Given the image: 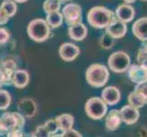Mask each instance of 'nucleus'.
Listing matches in <instances>:
<instances>
[{
	"label": "nucleus",
	"instance_id": "obj_1",
	"mask_svg": "<svg viewBox=\"0 0 147 137\" xmlns=\"http://www.w3.org/2000/svg\"><path fill=\"white\" fill-rule=\"evenodd\" d=\"M115 18V14L109 8L102 6L92 7L87 14L88 23L97 29L105 28Z\"/></svg>",
	"mask_w": 147,
	"mask_h": 137
},
{
	"label": "nucleus",
	"instance_id": "obj_2",
	"mask_svg": "<svg viewBox=\"0 0 147 137\" xmlns=\"http://www.w3.org/2000/svg\"><path fill=\"white\" fill-rule=\"evenodd\" d=\"M86 82L93 88H102L110 79L109 68L100 63L92 64L85 72Z\"/></svg>",
	"mask_w": 147,
	"mask_h": 137
},
{
	"label": "nucleus",
	"instance_id": "obj_3",
	"mask_svg": "<svg viewBox=\"0 0 147 137\" xmlns=\"http://www.w3.org/2000/svg\"><path fill=\"white\" fill-rule=\"evenodd\" d=\"M27 33L29 38L35 42L42 43L50 37L51 28L43 18H35L31 20L27 27Z\"/></svg>",
	"mask_w": 147,
	"mask_h": 137
},
{
	"label": "nucleus",
	"instance_id": "obj_4",
	"mask_svg": "<svg viewBox=\"0 0 147 137\" xmlns=\"http://www.w3.org/2000/svg\"><path fill=\"white\" fill-rule=\"evenodd\" d=\"M26 124V118L18 113L5 111L0 115V134H7L14 129L23 130Z\"/></svg>",
	"mask_w": 147,
	"mask_h": 137
},
{
	"label": "nucleus",
	"instance_id": "obj_5",
	"mask_svg": "<svg viewBox=\"0 0 147 137\" xmlns=\"http://www.w3.org/2000/svg\"><path fill=\"white\" fill-rule=\"evenodd\" d=\"M84 110L90 119L99 121L104 118L108 113V105L100 97H92L85 103Z\"/></svg>",
	"mask_w": 147,
	"mask_h": 137
},
{
	"label": "nucleus",
	"instance_id": "obj_6",
	"mask_svg": "<svg viewBox=\"0 0 147 137\" xmlns=\"http://www.w3.org/2000/svg\"><path fill=\"white\" fill-rule=\"evenodd\" d=\"M131 65L130 56L124 52L119 50L110 55L108 58V67L115 73H123L127 70Z\"/></svg>",
	"mask_w": 147,
	"mask_h": 137
},
{
	"label": "nucleus",
	"instance_id": "obj_7",
	"mask_svg": "<svg viewBox=\"0 0 147 137\" xmlns=\"http://www.w3.org/2000/svg\"><path fill=\"white\" fill-rule=\"evenodd\" d=\"M63 19L68 26L82 21V8L79 4L67 3L61 10Z\"/></svg>",
	"mask_w": 147,
	"mask_h": 137
},
{
	"label": "nucleus",
	"instance_id": "obj_8",
	"mask_svg": "<svg viewBox=\"0 0 147 137\" xmlns=\"http://www.w3.org/2000/svg\"><path fill=\"white\" fill-rule=\"evenodd\" d=\"M17 69V61L11 57H6L0 61V70L2 72V86L12 85V77Z\"/></svg>",
	"mask_w": 147,
	"mask_h": 137
},
{
	"label": "nucleus",
	"instance_id": "obj_9",
	"mask_svg": "<svg viewBox=\"0 0 147 137\" xmlns=\"http://www.w3.org/2000/svg\"><path fill=\"white\" fill-rule=\"evenodd\" d=\"M80 54V49L77 45L71 42H65L60 45L59 55L60 59L66 62H71L77 59Z\"/></svg>",
	"mask_w": 147,
	"mask_h": 137
},
{
	"label": "nucleus",
	"instance_id": "obj_10",
	"mask_svg": "<svg viewBox=\"0 0 147 137\" xmlns=\"http://www.w3.org/2000/svg\"><path fill=\"white\" fill-rule=\"evenodd\" d=\"M18 111L26 119H32L38 111L37 103L30 98H23L18 103Z\"/></svg>",
	"mask_w": 147,
	"mask_h": 137
},
{
	"label": "nucleus",
	"instance_id": "obj_11",
	"mask_svg": "<svg viewBox=\"0 0 147 137\" xmlns=\"http://www.w3.org/2000/svg\"><path fill=\"white\" fill-rule=\"evenodd\" d=\"M105 32L114 39L121 38L127 33V25L121 20L115 18L105 28Z\"/></svg>",
	"mask_w": 147,
	"mask_h": 137
},
{
	"label": "nucleus",
	"instance_id": "obj_12",
	"mask_svg": "<svg viewBox=\"0 0 147 137\" xmlns=\"http://www.w3.org/2000/svg\"><path fill=\"white\" fill-rule=\"evenodd\" d=\"M128 70L129 79L135 84L144 82L147 80V67L142 64L130 65Z\"/></svg>",
	"mask_w": 147,
	"mask_h": 137
},
{
	"label": "nucleus",
	"instance_id": "obj_13",
	"mask_svg": "<svg viewBox=\"0 0 147 137\" xmlns=\"http://www.w3.org/2000/svg\"><path fill=\"white\" fill-rule=\"evenodd\" d=\"M121 121L127 125L134 124L138 121L140 118V111L139 109L134 107L130 104L124 105L123 108L120 110Z\"/></svg>",
	"mask_w": 147,
	"mask_h": 137
},
{
	"label": "nucleus",
	"instance_id": "obj_14",
	"mask_svg": "<svg viewBox=\"0 0 147 137\" xmlns=\"http://www.w3.org/2000/svg\"><path fill=\"white\" fill-rule=\"evenodd\" d=\"M115 17L117 19L121 20L124 23L131 22L135 17V9L128 3L121 4L115 10Z\"/></svg>",
	"mask_w": 147,
	"mask_h": 137
},
{
	"label": "nucleus",
	"instance_id": "obj_15",
	"mask_svg": "<svg viewBox=\"0 0 147 137\" xmlns=\"http://www.w3.org/2000/svg\"><path fill=\"white\" fill-rule=\"evenodd\" d=\"M101 99L108 106L117 104L121 100V91L115 86H108L101 91Z\"/></svg>",
	"mask_w": 147,
	"mask_h": 137
},
{
	"label": "nucleus",
	"instance_id": "obj_16",
	"mask_svg": "<svg viewBox=\"0 0 147 137\" xmlns=\"http://www.w3.org/2000/svg\"><path fill=\"white\" fill-rule=\"evenodd\" d=\"M68 35L74 41H82L88 36V28L82 22L69 26Z\"/></svg>",
	"mask_w": 147,
	"mask_h": 137
},
{
	"label": "nucleus",
	"instance_id": "obj_17",
	"mask_svg": "<svg viewBox=\"0 0 147 137\" xmlns=\"http://www.w3.org/2000/svg\"><path fill=\"white\" fill-rule=\"evenodd\" d=\"M105 116H106L105 127L110 132L116 131L120 127L121 124L123 123L120 110H117V109L111 110L109 113H106Z\"/></svg>",
	"mask_w": 147,
	"mask_h": 137
},
{
	"label": "nucleus",
	"instance_id": "obj_18",
	"mask_svg": "<svg viewBox=\"0 0 147 137\" xmlns=\"http://www.w3.org/2000/svg\"><path fill=\"white\" fill-rule=\"evenodd\" d=\"M30 76L27 70L17 69L12 77V85L17 89H24L29 84Z\"/></svg>",
	"mask_w": 147,
	"mask_h": 137
},
{
	"label": "nucleus",
	"instance_id": "obj_19",
	"mask_svg": "<svg viewBox=\"0 0 147 137\" xmlns=\"http://www.w3.org/2000/svg\"><path fill=\"white\" fill-rule=\"evenodd\" d=\"M133 33L141 41L147 40V17L141 18L134 23Z\"/></svg>",
	"mask_w": 147,
	"mask_h": 137
},
{
	"label": "nucleus",
	"instance_id": "obj_20",
	"mask_svg": "<svg viewBox=\"0 0 147 137\" xmlns=\"http://www.w3.org/2000/svg\"><path fill=\"white\" fill-rule=\"evenodd\" d=\"M55 119L57 120V123L59 124L60 132H63V131L73 128L74 117H73V115H71L70 113L59 114L57 116V117H55Z\"/></svg>",
	"mask_w": 147,
	"mask_h": 137
},
{
	"label": "nucleus",
	"instance_id": "obj_21",
	"mask_svg": "<svg viewBox=\"0 0 147 137\" xmlns=\"http://www.w3.org/2000/svg\"><path fill=\"white\" fill-rule=\"evenodd\" d=\"M45 20L47 21L48 25L51 29L61 27L64 22L62 13L60 11H54V12L47 13V17Z\"/></svg>",
	"mask_w": 147,
	"mask_h": 137
},
{
	"label": "nucleus",
	"instance_id": "obj_22",
	"mask_svg": "<svg viewBox=\"0 0 147 137\" xmlns=\"http://www.w3.org/2000/svg\"><path fill=\"white\" fill-rule=\"evenodd\" d=\"M12 101V96L9 91L0 88V111H6L9 108Z\"/></svg>",
	"mask_w": 147,
	"mask_h": 137
},
{
	"label": "nucleus",
	"instance_id": "obj_23",
	"mask_svg": "<svg viewBox=\"0 0 147 137\" xmlns=\"http://www.w3.org/2000/svg\"><path fill=\"white\" fill-rule=\"evenodd\" d=\"M0 7L4 9V11L8 15L9 18L14 17L18 12L17 3L14 0H3Z\"/></svg>",
	"mask_w": 147,
	"mask_h": 137
},
{
	"label": "nucleus",
	"instance_id": "obj_24",
	"mask_svg": "<svg viewBox=\"0 0 147 137\" xmlns=\"http://www.w3.org/2000/svg\"><path fill=\"white\" fill-rule=\"evenodd\" d=\"M61 4L62 3L59 0H45L43 3V10L46 14L54 11H60Z\"/></svg>",
	"mask_w": 147,
	"mask_h": 137
},
{
	"label": "nucleus",
	"instance_id": "obj_25",
	"mask_svg": "<svg viewBox=\"0 0 147 137\" xmlns=\"http://www.w3.org/2000/svg\"><path fill=\"white\" fill-rule=\"evenodd\" d=\"M128 103H129L130 105L134 106V107L137 108V109L144 107V106L145 105L144 101L142 99L137 93L134 92V91L131 92L128 95Z\"/></svg>",
	"mask_w": 147,
	"mask_h": 137
},
{
	"label": "nucleus",
	"instance_id": "obj_26",
	"mask_svg": "<svg viewBox=\"0 0 147 137\" xmlns=\"http://www.w3.org/2000/svg\"><path fill=\"white\" fill-rule=\"evenodd\" d=\"M114 42H115V39L110 36L109 34L107 33H104L102 36H100V39H99V43H100V46L102 49H110L113 47L114 45Z\"/></svg>",
	"mask_w": 147,
	"mask_h": 137
},
{
	"label": "nucleus",
	"instance_id": "obj_27",
	"mask_svg": "<svg viewBox=\"0 0 147 137\" xmlns=\"http://www.w3.org/2000/svg\"><path fill=\"white\" fill-rule=\"evenodd\" d=\"M137 60L139 64H142L147 67V40L143 41V44H142L138 51Z\"/></svg>",
	"mask_w": 147,
	"mask_h": 137
},
{
	"label": "nucleus",
	"instance_id": "obj_28",
	"mask_svg": "<svg viewBox=\"0 0 147 137\" xmlns=\"http://www.w3.org/2000/svg\"><path fill=\"white\" fill-rule=\"evenodd\" d=\"M44 126L48 130L50 136H55L59 131V124L57 123V120H56L55 118L54 119H49V120L46 121H45V124H44Z\"/></svg>",
	"mask_w": 147,
	"mask_h": 137
},
{
	"label": "nucleus",
	"instance_id": "obj_29",
	"mask_svg": "<svg viewBox=\"0 0 147 137\" xmlns=\"http://www.w3.org/2000/svg\"><path fill=\"white\" fill-rule=\"evenodd\" d=\"M134 91L137 93L144 101L145 104H147V80L144 82L136 84Z\"/></svg>",
	"mask_w": 147,
	"mask_h": 137
},
{
	"label": "nucleus",
	"instance_id": "obj_30",
	"mask_svg": "<svg viewBox=\"0 0 147 137\" xmlns=\"http://www.w3.org/2000/svg\"><path fill=\"white\" fill-rule=\"evenodd\" d=\"M31 136H35V137H49L50 134H49L48 130L46 129V127L44 126V124H41V125H38V127L36 128Z\"/></svg>",
	"mask_w": 147,
	"mask_h": 137
},
{
	"label": "nucleus",
	"instance_id": "obj_31",
	"mask_svg": "<svg viewBox=\"0 0 147 137\" xmlns=\"http://www.w3.org/2000/svg\"><path fill=\"white\" fill-rule=\"evenodd\" d=\"M10 39V33L5 28H0V46L6 45Z\"/></svg>",
	"mask_w": 147,
	"mask_h": 137
},
{
	"label": "nucleus",
	"instance_id": "obj_32",
	"mask_svg": "<svg viewBox=\"0 0 147 137\" xmlns=\"http://www.w3.org/2000/svg\"><path fill=\"white\" fill-rule=\"evenodd\" d=\"M56 136H62V137H82V134L80 132L74 130L73 128L69 129L61 132L60 134H57Z\"/></svg>",
	"mask_w": 147,
	"mask_h": 137
},
{
	"label": "nucleus",
	"instance_id": "obj_33",
	"mask_svg": "<svg viewBox=\"0 0 147 137\" xmlns=\"http://www.w3.org/2000/svg\"><path fill=\"white\" fill-rule=\"evenodd\" d=\"M9 16L4 11V9L0 7V26L6 25L9 21Z\"/></svg>",
	"mask_w": 147,
	"mask_h": 137
},
{
	"label": "nucleus",
	"instance_id": "obj_34",
	"mask_svg": "<svg viewBox=\"0 0 147 137\" xmlns=\"http://www.w3.org/2000/svg\"><path fill=\"white\" fill-rule=\"evenodd\" d=\"M7 136H8V137H22V136H24V133H23V130L14 129L11 132L7 133Z\"/></svg>",
	"mask_w": 147,
	"mask_h": 137
},
{
	"label": "nucleus",
	"instance_id": "obj_35",
	"mask_svg": "<svg viewBox=\"0 0 147 137\" xmlns=\"http://www.w3.org/2000/svg\"><path fill=\"white\" fill-rule=\"evenodd\" d=\"M14 1L16 3H26L28 0H14Z\"/></svg>",
	"mask_w": 147,
	"mask_h": 137
},
{
	"label": "nucleus",
	"instance_id": "obj_36",
	"mask_svg": "<svg viewBox=\"0 0 147 137\" xmlns=\"http://www.w3.org/2000/svg\"><path fill=\"white\" fill-rule=\"evenodd\" d=\"M125 3H128V4H131V3H134L136 0H123Z\"/></svg>",
	"mask_w": 147,
	"mask_h": 137
},
{
	"label": "nucleus",
	"instance_id": "obj_37",
	"mask_svg": "<svg viewBox=\"0 0 147 137\" xmlns=\"http://www.w3.org/2000/svg\"><path fill=\"white\" fill-rule=\"evenodd\" d=\"M2 87V72L0 70V88Z\"/></svg>",
	"mask_w": 147,
	"mask_h": 137
},
{
	"label": "nucleus",
	"instance_id": "obj_38",
	"mask_svg": "<svg viewBox=\"0 0 147 137\" xmlns=\"http://www.w3.org/2000/svg\"><path fill=\"white\" fill-rule=\"evenodd\" d=\"M61 3H67V2H70V1H73V0H59Z\"/></svg>",
	"mask_w": 147,
	"mask_h": 137
},
{
	"label": "nucleus",
	"instance_id": "obj_39",
	"mask_svg": "<svg viewBox=\"0 0 147 137\" xmlns=\"http://www.w3.org/2000/svg\"><path fill=\"white\" fill-rule=\"evenodd\" d=\"M142 1H147V0H142Z\"/></svg>",
	"mask_w": 147,
	"mask_h": 137
}]
</instances>
